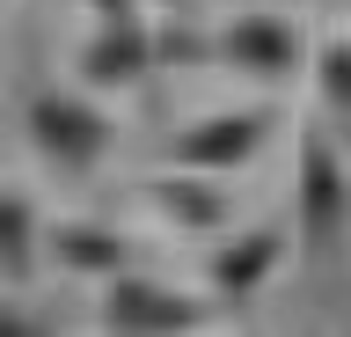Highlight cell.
Here are the masks:
<instances>
[{
  "mask_svg": "<svg viewBox=\"0 0 351 337\" xmlns=\"http://www.w3.org/2000/svg\"><path fill=\"white\" fill-rule=\"evenodd\" d=\"M22 147L37 154L44 176L59 183H81L95 176L117 147V117L81 89H29L22 95Z\"/></svg>",
  "mask_w": 351,
  "mask_h": 337,
  "instance_id": "cell-1",
  "label": "cell"
},
{
  "mask_svg": "<svg viewBox=\"0 0 351 337\" xmlns=\"http://www.w3.org/2000/svg\"><path fill=\"white\" fill-rule=\"evenodd\" d=\"M293 147V235L307 264H329L351 242V161L329 125H300Z\"/></svg>",
  "mask_w": 351,
  "mask_h": 337,
  "instance_id": "cell-2",
  "label": "cell"
},
{
  "mask_svg": "<svg viewBox=\"0 0 351 337\" xmlns=\"http://www.w3.org/2000/svg\"><path fill=\"white\" fill-rule=\"evenodd\" d=\"M205 59L256 81V89H285L315 67V30L285 8H234L227 23L205 30Z\"/></svg>",
  "mask_w": 351,
  "mask_h": 337,
  "instance_id": "cell-3",
  "label": "cell"
},
{
  "mask_svg": "<svg viewBox=\"0 0 351 337\" xmlns=\"http://www.w3.org/2000/svg\"><path fill=\"white\" fill-rule=\"evenodd\" d=\"M161 67V30L147 23V0H88V37L73 51L81 89H139Z\"/></svg>",
  "mask_w": 351,
  "mask_h": 337,
  "instance_id": "cell-4",
  "label": "cell"
},
{
  "mask_svg": "<svg viewBox=\"0 0 351 337\" xmlns=\"http://www.w3.org/2000/svg\"><path fill=\"white\" fill-rule=\"evenodd\" d=\"M219 308L227 301L213 286L183 293V286H169V279H154L139 264L103 279V330H117V337H183V330H205Z\"/></svg>",
  "mask_w": 351,
  "mask_h": 337,
  "instance_id": "cell-5",
  "label": "cell"
},
{
  "mask_svg": "<svg viewBox=\"0 0 351 337\" xmlns=\"http://www.w3.org/2000/svg\"><path fill=\"white\" fill-rule=\"evenodd\" d=\"M278 132V103H241V111H213V117H191L161 139V161L176 169H205V176H234L271 147Z\"/></svg>",
  "mask_w": 351,
  "mask_h": 337,
  "instance_id": "cell-6",
  "label": "cell"
},
{
  "mask_svg": "<svg viewBox=\"0 0 351 337\" xmlns=\"http://www.w3.org/2000/svg\"><path fill=\"white\" fill-rule=\"evenodd\" d=\"M300 242L293 235V220H263V227H234V235H219L213 257H205V286L227 301V308H241V301H256L271 279H278L285 249Z\"/></svg>",
  "mask_w": 351,
  "mask_h": 337,
  "instance_id": "cell-7",
  "label": "cell"
},
{
  "mask_svg": "<svg viewBox=\"0 0 351 337\" xmlns=\"http://www.w3.org/2000/svg\"><path fill=\"white\" fill-rule=\"evenodd\" d=\"M132 205H147L161 227L176 235H227L234 227V198H227V183L205 176V169H161V176H139L132 183Z\"/></svg>",
  "mask_w": 351,
  "mask_h": 337,
  "instance_id": "cell-8",
  "label": "cell"
},
{
  "mask_svg": "<svg viewBox=\"0 0 351 337\" xmlns=\"http://www.w3.org/2000/svg\"><path fill=\"white\" fill-rule=\"evenodd\" d=\"M44 257L66 279H117V271L139 264V242H132L125 227H110V220H51Z\"/></svg>",
  "mask_w": 351,
  "mask_h": 337,
  "instance_id": "cell-9",
  "label": "cell"
},
{
  "mask_svg": "<svg viewBox=\"0 0 351 337\" xmlns=\"http://www.w3.org/2000/svg\"><path fill=\"white\" fill-rule=\"evenodd\" d=\"M307 81H315V111H322V125L351 147V30L315 37V67H307Z\"/></svg>",
  "mask_w": 351,
  "mask_h": 337,
  "instance_id": "cell-10",
  "label": "cell"
},
{
  "mask_svg": "<svg viewBox=\"0 0 351 337\" xmlns=\"http://www.w3.org/2000/svg\"><path fill=\"white\" fill-rule=\"evenodd\" d=\"M51 235V227H37V205H29V191H0V279H8V293H22L29 279H37V242Z\"/></svg>",
  "mask_w": 351,
  "mask_h": 337,
  "instance_id": "cell-11",
  "label": "cell"
},
{
  "mask_svg": "<svg viewBox=\"0 0 351 337\" xmlns=\"http://www.w3.org/2000/svg\"><path fill=\"white\" fill-rule=\"evenodd\" d=\"M161 8H176V15H191V0H161Z\"/></svg>",
  "mask_w": 351,
  "mask_h": 337,
  "instance_id": "cell-12",
  "label": "cell"
}]
</instances>
